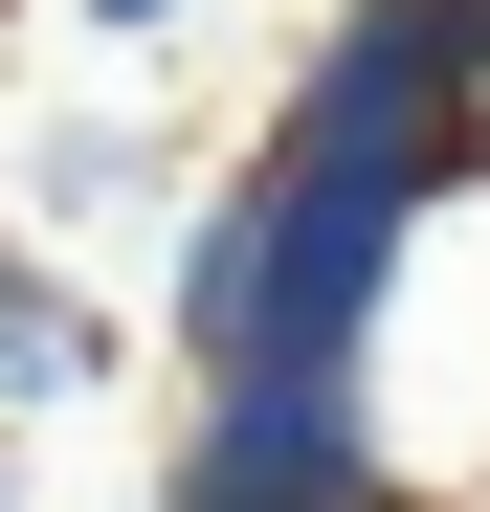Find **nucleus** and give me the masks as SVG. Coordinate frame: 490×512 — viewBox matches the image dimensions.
Returning <instances> with one entry per match:
<instances>
[{
    "label": "nucleus",
    "instance_id": "f03ea898",
    "mask_svg": "<svg viewBox=\"0 0 490 512\" xmlns=\"http://www.w3.org/2000/svg\"><path fill=\"white\" fill-rule=\"evenodd\" d=\"M357 423H379L401 512H490V179L401 245V290L357 334Z\"/></svg>",
    "mask_w": 490,
    "mask_h": 512
},
{
    "label": "nucleus",
    "instance_id": "6e6552de",
    "mask_svg": "<svg viewBox=\"0 0 490 512\" xmlns=\"http://www.w3.org/2000/svg\"><path fill=\"white\" fill-rule=\"evenodd\" d=\"M0 45H23V0H0Z\"/></svg>",
    "mask_w": 490,
    "mask_h": 512
},
{
    "label": "nucleus",
    "instance_id": "9d476101",
    "mask_svg": "<svg viewBox=\"0 0 490 512\" xmlns=\"http://www.w3.org/2000/svg\"><path fill=\"white\" fill-rule=\"evenodd\" d=\"M0 245H23V223H0Z\"/></svg>",
    "mask_w": 490,
    "mask_h": 512
},
{
    "label": "nucleus",
    "instance_id": "7ed1b4c3",
    "mask_svg": "<svg viewBox=\"0 0 490 512\" xmlns=\"http://www.w3.org/2000/svg\"><path fill=\"white\" fill-rule=\"evenodd\" d=\"M179 201H201V134H134V112H23L0 156V223L67 268H112V223H179Z\"/></svg>",
    "mask_w": 490,
    "mask_h": 512
},
{
    "label": "nucleus",
    "instance_id": "f257e3e1",
    "mask_svg": "<svg viewBox=\"0 0 490 512\" xmlns=\"http://www.w3.org/2000/svg\"><path fill=\"white\" fill-rule=\"evenodd\" d=\"M490 179L468 156V0H312L245 156L156 223V357L179 401H357V334L401 245Z\"/></svg>",
    "mask_w": 490,
    "mask_h": 512
},
{
    "label": "nucleus",
    "instance_id": "423d86ee",
    "mask_svg": "<svg viewBox=\"0 0 490 512\" xmlns=\"http://www.w3.org/2000/svg\"><path fill=\"white\" fill-rule=\"evenodd\" d=\"M0 512H45V446H0Z\"/></svg>",
    "mask_w": 490,
    "mask_h": 512
},
{
    "label": "nucleus",
    "instance_id": "39448f33",
    "mask_svg": "<svg viewBox=\"0 0 490 512\" xmlns=\"http://www.w3.org/2000/svg\"><path fill=\"white\" fill-rule=\"evenodd\" d=\"M67 45H112V67H156V45H201V0H67Z\"/></svg>",
    "mask_w": 490,
    "mask_h": 512
},
{
    "label": "nucleus",
    "instance_id": "1a4fd4ad",
    "mask_svg": "<svg viewBox=\"0 0 490 512\" xmlns=\"http://www.w3.org/2000/svg\"><path fill=\"white\" fill-rule=\"evenodd\" d=\"M468 23H490V0H468Z\"/></svg>",
    "mask_w": 490,
    "mask_h": 512
},
{
    "label": "nucleus",
    "instance_id": "20e7f679",
    "mask_svg": "<svg viewBox=\"0 0 490 512\" xmlns=\"http://www.w3.org/2000/svg\"><path fill=\"white\" fill-rule=\"evenodd\" d=\"M112 357H134L112 268H67V245H0V446H67V423L112 401Z\"/></svg>",
    "mask_w": 490,
    "mask_h": 512
},
{
    "label": "nucleus",
    "instance_id": "0eeeda50",
    "mask_svg": "<svg viewBox=\"0 0 490 512\" xmlns=\"http://www.w3.org/2000/svg\"><path fill=\"white\" fill-rule=\"evenodd\" d=\"M468 156H490V23H468Z\"/></svg>",
    "mask_w": 490,
    "mask_h": 512
}]
</instances>
